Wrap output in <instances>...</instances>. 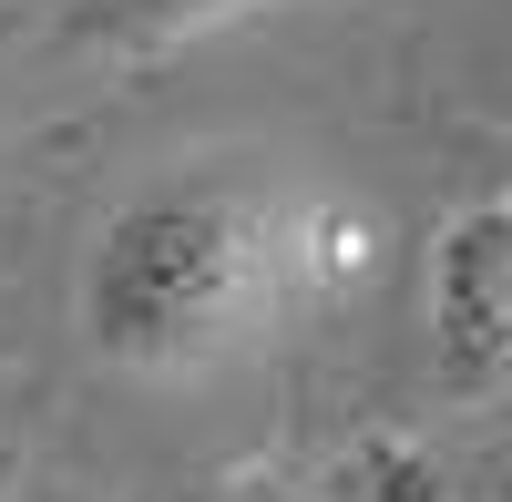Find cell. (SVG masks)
<instances>
[{"instance_id": "cell-1", "label": "cell", "mask_w": 512, "mask_h": 502, "mask_svg": "<svg viewBox=\"0 0 512 502\" xmlns=\"http://www.w3.org/2000/svg\"><path fill=\"white\" fill-rule=\"evenodd\" d=\"M287 205L297 195L246 185V175L134 185L103 216L93 257H82V339H93V359L134 369V380H195V369L256 349L287 308H308Z\"/></svg>"}, {"instance_id": "cell-2", "label": "cell", "mask_w": 512, "mask_h": 502, "mask_svg": "<svg viewBox=\"0 0 512 502\" xmlns=\"http://www.w3.org/2000/svg\"><path fill=\"white\" fill-rule=\"evenodd\" d=\"M420 359L451 410H492L512 380V205L472 195L420 267Z\"/></svg>"}, {"instance_id": "cell-3", "label": "cell", "mask_w": 512, "mask_h": 502, "mask_svg": "<svg viewBox=\"0 0 512 502\" xmlns=\"http://www.w3.org/2000/svg\"><path fill=\"white\" fill-rule=\"evenodd\" d=\"M318 502H482V492L461 482L420 431H359V441L328 462Z\"/></svg>"}, {"instance_id": "cell-4", "label": "cell", "mask_w": 512, "mask_h": 502, "mask_svg": "<svg viewBox=\"0 0 512 502\" xmlns=\"http://www.w3.org/2000/svg\"><path fill=\"white\" fill-rule=\"evenodd\" d=\"M246 11V0H72L62 31L82 41V52H164V41H185L205 21Z\"/></svg>"}, {"instance_id": "cell-5", "label": "cell", "mask_w": 512, "mask_h": 502, "mask_svg": "<svg viewBox=\"0 0 512 502\" xmlns=\"http://www.w3.org/2000/svg\"><path fill=\"white\" fill-rule=\"evenodd\" d=\"M216 502H318V492H297V482H226Z\"/></svg>"}]
</instances>
